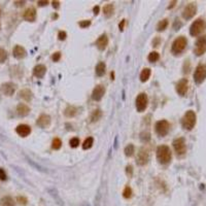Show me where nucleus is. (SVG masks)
<instances>
[{"label": "nucleus", "instance_id": "2f4dec72", "mask_svg": "<svg viewBox=\"0 0 206 206\" xmlns=\"http://www.w3.org/2000/svg\"><path fill=\"white\" fill-rule=\"evenodd\" d=\"M168 26V20L167 19H164L162 21L158 23V26H157V30L158 31H164L165 29L167 28Z\"/></svg>", "mask_w": 206, "mask_h": 206}, {"label": "nucleus", "instance_id": "aec40b11", "mask_svg": "<svg viewBox=\"0 0 206 206\" xmlns=\"http://www.w3.org/2000/svg\"><path fill=\"white\" fill-rule=\"evenodd\" d=\"M26 50L22 46H15L13 50V55L15 59H23L26 57Z\"/></svg>", "mask_w": 206, "mask_h": 206}, {"label": "nucleus", "instance_id": "6ab92c4d", "mask_svg": "<svg viewBox=\"0 0 206 206\" xmlns=\"http://www.w3.org/2000/svg\"><path fill=\"white\" fill-rule=\"evenodd\" d=\"M48 192L50 193V195L53 197V199L55 200V202L57 203V205L58 206H64L63 200H62V198L60 197V195H59L58 191H57L56 189H54V188H49Z\"/></svg>", "mask_w": 206, "mask_h": 206}, {"label": "nucleus", "instance_id": "dca6fc26", "mask_svg": "<svg viewBox=\"0 0 206 206\" xmlns=\"http://www.w3.org/2000/svg\"><path fill=\"white\" fill-rule=\"evenodd\" d=\"M108 46V37L106 34H102L99 36V38L96 40V46L99 49L100 51H104Z\"/></svg>", "mask_w": 206, "mask_h": 206}, {"label": "nucleus", "instance_id": "a18cd8bd", "mask_svg": "<svg viewBox=\"0 0 206 206\" xmlns=\"http://www.w3.org/2000/svg\"><path fill=\"white\" fill-rule=\"evenodd\" d=\"M125 25H126V20H122L121 23L119 24V28L121 31H123L125 29Z\"/></svg>", "mask_w": 206, "mask_h": 206}, {"label": "nucleus", "instance_id": "3c124183", "mask_svg": "<svg viewBox=\"0 0 206 206\" xmlns=\"http://www.w3.org/2000/svg\"><path fill=\"white\" fill-rule=\"evenodd\" d=\"M15 4L17 6H23L25 4V1H15Z\"/></svg>", "mask_w": 206, "mask_h": 206}, {"label": "nucleus", "instance_id": "72a5a7b5", "mask_svg": "<svg viewBox=\"0 0 206 206\" xmlns=\"http://www.w3.org/2000/svg\"><path fill=\"white\" fill-rule=\"evenodd\" d=\"M62 146V141H61L60 138H55L52 142V148L54 150H59Z\"/></svg>", "mask_w": 206, "mask_h": 206}, {"label": "nucleus", "instance_id": "393cba45", "mask_svg": "<svg viewBox=\"0 0 206 206\" xmlns=\"http://www.w3.org/2000/svg\"><path fill=\"white\" fill-rule=\"evenodd\" d=\"M105 69H106V65H105L104 62H99L96 66V75L97 76H103L105 74Z\"/></svg>", "mask_w": 206, "mask_h": 206}, {"label": "nucleus", "instance_id": "864d4df0", "mask_svg": "<svg viewBox=\"0 0 206 206\" xmlns=\"http://www.w3.org/2000/svg\"><path fill=\"white\" fill-rule=\"evenodd\" d=\"M110 75H111V79H115V73H113V72H111V74H110Z\"/></svg>", "mask_w": 206, "mask_h": 206}, {"label": "nucleus", "instance_id": "a19ab883", "mask_svg": "<svg viewBox=\"0 0 206 206\" xmlns=\"http://www.w3.org/2000/svg\"><path fill=\"white\" fill-rule=\"evenodd\" d=\"M60 59H61V53L60 52H56V53H54V54H53L52 60L54 61V62H58Z\"/></svg>", "mask_w": 206, "mask_h": 206}, {"label": "nucleus", "instance_id": "b1692460", "mask_svg": "<svg viewBox=\"0 0 206 206\" xmlns=\"http://www.w3.org/2000/svg\"><path fill=\"white\" fill-rule=\"evenodd\" d=\"M15 200L11 196H4L0 199V206H15Z\"/></svg>", "mask_w": 206, "mask_h": 206}, {"label": "nucleus", "instance_id": "9b49d317", "mask_svg": "<svg viewBox=\"0 0 206 206\" xmlns=\"http://www.w3.org/2000/svg\"><path fill=\"white\" fill-rule=\"evenodd\" d=\"M105 94V87L103 85H97L93 90L92 93V99L94 101H100Z\"/></svg>", "mask_w": 206, "mask_h": 206}, {"label": "nucleus", "instance_id": "4be33fe9", "mask_svg": "<svg viewBox=\"0 0 206 206\" xmlns=\"http://www.w3.org/2000/svg\"><path fill=\"white\" fill-rule=\"evenodd\" d=\"M30 112V107L24 103H20L17 106V113L20 117H27Z\"/></svg>", "mask_w": 206, "mask_h": 206}, {"label": "nucleus", "instance_id": "49530a36", "mask_svg": "<svg viewBox=\"0 0 206 206\" xmlns=\"http://www.w3.org/2000/svg\"><path fill=\"white\" fill-rule=\"evenodd\" d=\"M99 11H100V7L98 6V5H96V6H94V8H93V13H94V15H97L98 13H99Z\"/></svg>", "mask_w": 206, "mask_h": 206}, {"label": "nucleus", "instance_id": "58836bf2", "mask_svg": "<svg viewBox=\"0 0 206 206\" xmlns=\"http://www.w3.org/2000/svg\"><path fill=\"white\" fill-rule=\"evenodd\" d=\"M17 201L19 202L20 205H26L27 202H28V200H27L26 197H24V196H19V197L17 198Z\"/></svg>", "mask_w": 206, "mask_h": 206}, {"label": "nucleus", "instance_id": "7ed1b4c3", "mask_svg": "<svg viewBox=\"0 0 206 206\" xmlns=\"http://www.w3.org/2000/svg\"><path fill=\"white\" fill-rule=\"evenodd\" d=\"M188 44V40L184 36H179L173 41L171 46V51L174 55H179L186 50Z\"/></svg>", "mask_w": 206, "mask_h": 206}, {"label": "nucleus", "instance_id": "0eeeda50", "mask_svg": "<svg viewBox=\"0 0 206 206\" xmlns=\"http://www.w3.org/2000/svg\"><path fill=\"white\" fill-rule=\"evenodd\" d=\"M173 148L175 153L178 156H184L187 153V144H186V140L182 137L176 138L173 141Z\"/></svg>", "mask_w": 206, "mask_h": 206}, {"label": "nucleus", "instance_id": "6e6d98bb", "mask_svg": "<svg viewBox=\"0 0 206 206\" xmlns=\"http://www.w3.org/2000/svg\"><path fill=\"white\" fill-rule=\"evenodd\" d=\"M82 206H90V205H89V204H88V203H84Z\"/></svg>", "mask_w": 206, "mask_h": 206}, {"label": "nucleus", "instance_id": "37998d69", "mask_svg": "<svg viewBox=\"0 0 206 206\" xmlns=\"http://www.w3.org/2000/svg\"><path fill=\"white\" fill-rule=\"evenodd\" d=\"M7 178V175L5 173V171L2 169V168H0V180H6Z\"/></svg>", "mask_w": 206, "mask_h": 206}, {"label": "nucleus", "instance_id": "09e8293b", "mask_svg": "<svg viewBox=\"0 0 206 206\" xmlns=\"http://www.w3.org/2000/svg\"><path fill=\"white\" fill-rule=\"evenodd\" d=\"M59 6H60V2H59V1H53V7H54V8L58 9Z\"/></svg>", "mask_w": 206, "mask_h": 206}, {"label": "nucleus", "instance_id": "f257e3e1", "mask_svg": "<svg viewBox=\"0 0 206 206\" xmlns=\"http://www.w3.org/2000/svg\"><path fill=\"white\" fill-rule=\"evenodd\" d=\"M172 159V153L169 146H160L157 148V160L161 164H168Z\"/></svg>", "mask_w": 206, "mask_h": 206}, {"label": "nucleus", "instance_id": "f3484780", "mask_svg": "<svg viewBox=\"0 0 206 206\" xmlns=\"http://www.w3.org/2000/svg\"><path fill=\"white\" fill-rule=\"evenodd\" d=\"M37 126L40 128H46L51 125V117L48 115H41L36 121Z\"/></svg>", "mask_w": 206, "mask_h": 206}, {"label": "nucleus", "instance_id": "473e14b6", "mask_svg": "<svg viewBox=\"0 0 206 206\" xmlns=\"http://www.w3.org/2000/svg\"><path fill=\"white\" fill-rule=\"evenodd\" d=\"M148 59L150 62H157V61L160 59V55H159L157 52H152L150 55H148Z\"/></svg>", "mask_w": 206, "mask_h": 206}, {"label": "nucleus", "instance_id": "c9c22d12", "mask_svg": "<svg viewBox=\"0 0 206 206\" xmlns=\"http://www.w3.org/2000/svg\"><path fill=\"white\" fill-rule=\"evenodd\" d=\"M7 59V52L4 49L0 48V63H4Z\"/></svg>", "mask_w": 206, "mask_h": 206}, {"label": "nucleus", "instance_id": "2eb2a0df", "mask_svg": "<svg viewBox=\"0 0 206 206\" xmlns=\"http://www.w3.org/2000/svg\"><path fill=\"white\" fill-rule=\"evenodd\" d=\"M15 132L21 137H27L31 133V127L26 125V124H22V125H19L15 128Z\"/></svg>", "mask_w": 206, "mask_h": 206}, {"label": "nucleus", "instance_id": "79ce46f5", "mask_svg": "<svg viewBox=\"0 0 206 206\" xmlns=\"http://www.w3.org/2000/svg\"><path fill=\"white\" fill-rule=\"evenodd\" d=\"M66 37H67V34H66L65 31H60L58 34V38L60 39V40H65Z\"/></svg>", "mask_w": 206, "mask_h": 206}, {"label": "nucleus", "instance_id": "423d86ee", "mask_svg": "<svg viewBox=\"0 0 206 206\" xmlns=\"http://www.w3.org/2000/svg\"><path fill=\"white\" fill-rule=\"evenodd\" d=\"M155 128H156V132L159 136H166L169 132L170 124L166 120H161V121H158L156 123Z\"/></svg>", "mask_w": 206, "mask_h": 206}, {"label": "nucleus", "instance_id": "f704fd0d", "mask_svg": "<svg viewBox=\"0 0 206 206\" xmlns=\"http://www.w3.org/2000/svg\"><path fill=\"white\" fill-rule=\"evenodd\" d=\"M123 196H124V198H126V199H129V198H131L132 197V189H131L130 187H128L127 186L125 189H124V191H123Z\"/></svg>", "mask_w": 206, "mask_h": 206}, {"label": "nucleus", "instance_id": "9d476101", "mask_svg": "<svg viewBox=\"0 0 206 206\" xmlns=\"http://www.w3.org/2000/svg\"><path fill=\"white\" fill-rule=\"evenodd\" d=\"M196 11H197V6L195 3H189L182 11V17L186 20H190L196 15Z\"/></svg>", "mask_w": 206, "mask_h": 206}, {"label": "nucleus", "instance_id": "5fc2aeb1", "mask_svg": "<svg viewBox=\"0 0 206 206\" xmlns=\"http://www.w3.org/2000/svg\"><path fill=\"white\" fill-rule=\"evenodd\" d=\"M53 19H57V18H58V15H57V13H56V15H53Z\"/></svg>", "mask_w": 206, "mask_h": 206}, {"label": "nucleus", "instance_id": "20e7f679", "mask_svg": "<svg viewBox=\"0 0 206 206\" xmlns=\"http://www.w3.org/2000/svg\"><path fill=\"white\" fill-rule=\"evenodd\" d=\"M206 29V22L202 18H199L192 24L190 28V34L192 36H198Z\"/></svg>", "mask_w": 206, "mask_h": 206}, {"label": "nucleus", "instance_id": "1a4fd4ad", "mask_svg": "<svg viewBox=\"0 0 206 206\" xmlns=\"http://www.w3.org/2000/svg\"><path fill=\"white\" fill-rule=\"evenodd\" d=\"M206 52V36H202L196 41L194 53L196 56H202Z\"/></svg>", "mask_w": 206, "mask_h": 206}, {"label": "nucleus", "instance_id": "8fccbe9b", "mask_svg": "<svg viewBox=\"0 0 206 206\" xmlns=\"http://www.w3.org/2000/svg\"><path fill=\"white\" fill-rule=\"evenodd\" d=\"M159 42H160V38H159V37H157L155 40H153V44H154V46H158Z\"/></svg>", "mask_w": 206, "mask_h": 206}, {"label": "nucleus", "instance_id": "6e6552de", "mask_svg": "<svg viewBox=\"0 0 206 206\" xmlns=\"http://www.w3.org/2000/svg\"><path fill=\"white\" fill-rule=\"evenodd\" d=\"M148 95L146 93H140L136 98V101H135V105H136V109L139 112H142L146 109L148 107Z\"/></svg>", "mask_w": 206, "mask_h": 206}, {"label": "nucleus", "instance_id": "a878e982", "mask_svg": "<svg viewBox=\"0 0 206 206\" xmlns=\"http://www.w3.org/2000/svg\"><path fill=\"white\" fill-rule=\"evenodd\" d=\"M150 73H152V71H150V68H144V69L141 71L140 73V80L142 82H146L148 80V78H150Z\"/></svg>", "mask_w": 206, "mask_h": 206}, {"label": "nucleus", "instance_id": "c03bdc74", "mask_svg": "<svg viewBox=\"0 0 206 206\" xmlns=\"http://www.w3.org/2000/svg\"><path fill=\"white\" fill-rule=\"evenodd\" d=\"M126 173H127V175H129V176L133 175V167L131 165H128L126 167Z\"/></svg>", "mask_w": 206, "mask_h": 206}, {"label": "nucleus", "instance_id": "603ef678", "mask_svg": "<svg viewBox=\"0 0 206 206\" xmlns=\"http://www.w3.org/2000/svg\"><path fill=\"white\" fill-rule=\"evenodd\" d=\"M175 3H176V1H172V2L170 3L169 6H168V8H172V7H173L174 5H175Z\"/></svg>", "mask_w": 206, "mask_h": 206}, {"label": "nucleus", "instance_id": "de8ad7c7", "mask_svg": "<svg viewBox=\"0 0 206 206\" xmlns=\"http://www.w3.org/2000/svg\"><path fill=\"white\" fill-rule=\"evenodd\" d=\"M48 0H44V1H38L37 2V4L39 5V6H44V5H48Z\"/></svg>", "mask_w": 206, "mask_h": 206}, {"label": "nucleus", "instance_id": "4468645a", "mask_svg": "<svg viewBox=\"0 0 206 206\" xmlns=\"http://www.w3.org/2000/svg\"><path fill=\"white\" fill-rule=\"evenodd\" d=\"M148 161V150L146 148H141L139 150L138 155H137V158H136V163L139 165V166H143V165H146Z\"/></svg>", "mask_w": 206, "mask_h": 206}, {"label": "nucleus", "instance_id": "c756f323", "mask_svg": "<svg viewBox=\"0 0 206 206\" xmlns=\"http://www.w3.org/2000/svg\"><path fill=\"white\" fill-rule=\"evenodd\" d=\"M101 117H102V111L100 109H95L91 115V121L97 122L101 119Z\"/></svg>", "mask_w": 206, "mask_h": 206}, {"label": "nucleus", "instance_id": "cd10ccee", "mask_svg": "<svg viewBox=\"0 0 206 206\" xmlns=\"http://www.w3.org/2000/svg\"><path fill=\"white\" fill-rule=\"evenodd\" d=\"M77 113V108L75 106H68L66 107V109L64 110V115L68 117H72Z\"/></svg>", "mask_w": 206, "mask_h": 206}, {"label": "nucleus", "instance_id": "ea45409f", "mask_svg": "<svg viewBox=\"0 0 206 206\" xmlns=\"http://www.w3.org/2000/svg\"><path fill=\"white\" fill-rule=\"evenodd\" d=\"M78 25H79V27H82V28H88V27L91 25V21L90 20H85V21H80L79 23H78Z\"/></svg>", "mask_w": 206, "mask_h": 206}, {"label": "nucleus", "instance_id": "a211bd4d", "mask_svg": "<svg viewBox=\"0 0 206 206\" xmlns=\"http://www.w3.org/2000/svg\"><path fill=\"white\" fill-rule=\"evenodd\" d=\"M23 18H24L26 21L28 22H34L36 20V11H35L34 7H29L26 11H24V15H23Z\"/></svg>", "mask_w": 206, "mask_h": 206}, {"label": "nucleus", "instance_id": "f8f14e48", "mask_svg": "<svg viewBox=\"0 0 206 206\" xmlns=\"http://www.w3.org/2000/svg\"><path fill=\"white\" fill-rule=\"evenodd\" d=\"M1 92H2L3 95L5 96H13V94H15V85L13 84V82H4V84H2L1 85Z\"/></svg>", "mask_w": 206, "mask_h": 206}, {"label": "nucleus", "instance_id": "bb28decb", "mask_svg": "<svg viewBox=\"0 0 206 206\" xmlns=\"http://www.w3.org/2000/svg\"><path fill=\"white\" fill-rule=\"evenodd\" d=\"M113 4L112 3H108V4L104 5V7H103V13H104L105 17L109 18L112 15L113 13Z\"/></svg>", "mask_w": 206, "mask_h": 206}, {"label": "nucleus", "instance_id": "412c9836", "mask_svg": "<svg viewBox=\"0 0 206 206\" xmlns=\"http://www.w3.org/2000/svg\"><path fill=\"white\" fill-rule=\"evenodd\" d=\"M46 67L42 64H39V65H36L33 69V74L34 76L38 78H42L44 75H46Z\"/></svg>", "mask_w": 206, "mask_h": 206}, {"label": "nucleus", "instance_id": "ddd939ff", "mask_svg": "<svg viewBox=\"0 0 206 206\" xmlns=\"http://www.w3.org/2000/svg\"><path fill=\"white\" fill-rule=\"evenodd\" d=\"M188 90H189V82L187 78H182L176 85V92L179 94L180 96H184L187 94Z\"/></svg>", "mask_w": 206, "mask_h": 206}, {"label": "nucleus", "instance_id": "4c0bfd02", "mask_svg": "<svg viewBox=\"0 0 206 206\" xmlns=\"http://www.w3.org/2000/svg\"><path fill=\"white\" fill-rule=\"evenodd\" d=\"M69 144L71 148H77V146H79V139H78L77 137H73V138L70 139Z\"/></svg>", "mask_w": 206, "mask_h": 206}, {"label": "nucleus", "instance_id": "c85d7f7f", "mask_svg": "<svg viewBox=\"0 0 206 206\" xmlns=\"http://www.w3.org/2000/svg\"><path fill=\"white\" fill-rule=\"evenodd\" d=\"M93 144H94V138L93 137H88L84 141V143H82V148L84 150H89V148H91L93 146Z\"/></svg>", "mask_w": 206, "mask_h": 206}, {"label": "nucleus", "instance_id": "39448f33", "mask_svg": "<svg viewBox=\"0 0 206 206\" xmlns=\"http://www.w3.org/2000/svg\"><path fill=\"white\" fill-rule=\"evenodd\" d=\"M206 78V65L200 64L196 67L195 73H194V80L197 85H200Z\"/></svg>", "mask_w": 206, "mask_h": 206}, {"label": "nucleus", "instance_id": "f03ea898", "mask_svg": "<svg viewBox=\"0 0 206 206\" xmlns=\"http://www.w3.org/2000/svg\"><path fill=\"white\" fill-rule=\"evenodd\" d=\"M196 113L193 110H188L184 115L181 121V125L186 130H192L196 125Z\"/></svg>", "mask_w": 206, "mask_h": 206}, {"label": "nucleus", "instance_id": "5701e85b", "mask_svg": "<svg viewBox=\"0 0 206 206\" xmlns=\"http://www.w3.org/2000/svg\"><path fill=\"white\" fill-rule=\"evenodd\" d=\"M19 96H20V98H22L23 100H25V101H27V102L31 101V100H32V98H33L32 92H31L29 89L21 90V91L19 92Z\"/></svg>", "mask_w": 206, "mask_h": 206}, {"label": "nucleus", "instance_id": "7c9ffc66", "mask_svg": "<svg viewBox=\"0 0 206 206\" xmlns=\"http://www.w3.org/2000/svg\"><path fill=\"white\" fill-rule=\"evenodd\" d=\"M125 155H126L127 157H132L133 155H134V153H135V148H134V146L133 144H128V146L125 148Z\"/></svg>", "mask_w": 206, "mask_h": 206}, {"label": "nucleus", "instance_id": "e433bc0d", "mask_svg": "<svg viewBox=\"0 0 206 206\" xmlns=\"http://www.w3.org/2000/svg\"><path fill=\"white\" fill-rule=\"evenodd\" d=\"M140 139L142 142H148L150 140V134L148 132H142L140 134Z\"/></svg>", "mask_w": 206, "mask_h": 206}]
</instances>
